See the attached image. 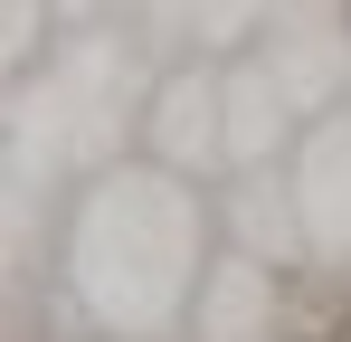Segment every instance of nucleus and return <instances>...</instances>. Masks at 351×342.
<instances>
[{"mask_svg": "<svg viewBox=\"0 0 351 342\" xmlns=\"http://www.w3.org/2000/svg\"><path fill=\"white\" fill-rule=\"evenodd\" d=\"M143 152H152V162H171V171H190V181L228 171V95H219V67H180V76L152 86Z\"/></svg>", "mask_w": 351, "mask_h": 342, "instance_id": "7ed1b4c3", "label": "nucleus"}, {"mask_svg": "<svg viewBox=\"0 0 351 342\" xmlns=\"http://www.w3.org/2000/svg\"><path fill=\"white\" fill-rule=\"evenodd\" d=\"M219 95H228V171H266L285 162L294 143V95L256 67V57H237V67H219Z\"/></svg>", "mask_w": 351, "mask_h": 342, "instance_id": "423d86ee", "label": "nucleus"}, {"mask_svg": "<svg viewBox=\"0 0 351 342\" xmlns=\"http://www.w3.org/2000/svg\"><path fill=\"white\" fill-rule=\"evenodd\" d=\"M219 238L294 276V266L313 257V238H304V200H294V171H285V162L228 171V190H219Z\"/></svg>", "mask_w": 351, "mask_h": 342, "instance_id": "39448f33", "label": "nucleus"}, {"mask_svg": "<svg viewBox=\"0 0 351 342\" xmlns=\"http://www.w3.org/2000/svg\"><path fill=\"white\" fill-rule=\"evenodd\" d=\"M294 200H304L313 257L342 266V257H351V105L304 124V143H294Z\"/></svg>", "mask_w": 351, "mask_h": 342, "instance_id": "20e7f679", "label": "nucleus"}, {"mask_svg": "<svg viewBox=\"0 0 351 342\" xmlns=\"http://www.w3.org/2000/svg\"><path fill=\"white\" fill-rule=\"evenodd\" d=\"M285 295H294L285 266H266V257H247V247H228V238H219L209 276H199V295H190L180 342H276Z\"/></svg>", "mask_w": 351, "mask_h": 342, "instance_id": "f03ea898", "label": "nucleus"}, {"mask_svg": "<svg viewBox=\"0 0 351 342\" xmlns=\"http://www.w3.org/2000/svg\"><path fill=\"white\" fill-rule=\"evenodd\" d=\"M209 257H219V190H199L190 171L152 152L95 171L58 219V285L114 342L180 333Z\"/></svg>", "mask_w": 351, "mask_h": 342, "instance_id": "f257e3e1", "label": "nucleus"}]
</instances>
